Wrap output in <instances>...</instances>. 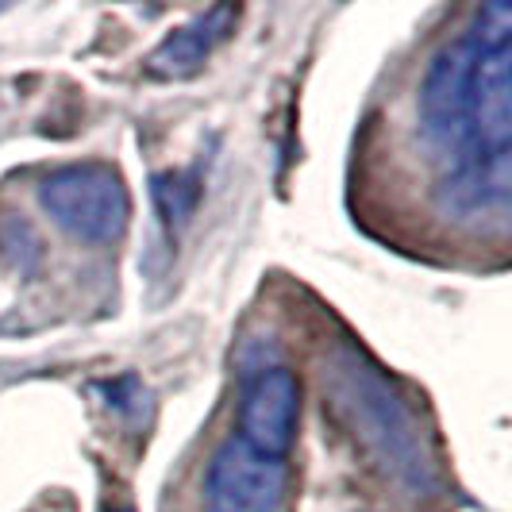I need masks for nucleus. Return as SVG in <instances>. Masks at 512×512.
I'll return each instance as SVG.
<instances>
[{
    "label": "nucleus",
    "instance_id": "obj_3",
    "mask_svg": "<svg viewBox=\"0 0 512 512\" xmlns=\"http://www.w3.org/2000/svg\"><path fill=\"white\" fill-rule=\"evenodd\" d=\"M289 489L285 459H270L239 436L224 439L208 462L205 509L208 512H278Z\"/></svg>",
    "mask_w": 512,
    "mask_h": 512
},
{
    "label": "nucleus",
    "instance_id": "obj_7",
    "mask_svg": "<svg viewBox=\"0 0 512 512\" xmlns=\"http://www.w3.org/2000/svg\"><path fill=\"white\" fill-rule=\"evenodd\" d=\"M201 205V170H170V174H158L154 178V208H158V220L162 228L170 231V239L178 235L189 216Z\"/></svg>",
    "mask_w": 512,
    "mask_h": 512
},
{
    "label": "nucleus",
    "instance_id": "obj_5",
    "mask_svg": "<svg viewBox=\"0 0 512 512\" xmlns=\"http://www.w3.org/2000/svg\"><path fill=\"white\" fill-rule=\"evenodd\" d=\"M301 424V382L285 366L258 370L239 393V439L270 459H285Z\"/></svg>",
    "mask_w": 512,
    "mask_h": 512
},
{
    "label": "nucleus",
    "instance_id": "obj_2",
    "mask_svg": "<svg viewBox=\"0 0 512 512\" xmlns=\"http://www.w3.org/2000/svg\"><path fill=\"white\" fill-rule=\"evenodd\" d=\"M39 205L81 243H120L131 224V193L116 166L70 162L39 181Z\"/></svg>",
    "mask_w": 512,
    "mask_h": 512
},
{
    "label": "nucleus",
    "instance_id": "obj_6",
    "mask_svg": "<svg viewBox=\"0 0 512 512\" xmlns=\"http://www.w3.org/2000/svg\"><path fill=\"white\" fill-rule=\"evenodd\" d=\"M239 24V8L231 4H216L197 12L193 20H185L181 27H174L147 58V70L162 81H181L193 77L197 70H205V62L220 51L231 39V31Z\"/></svg>",
    "mask_w": 512,
    "mask_h": 512
},
{
    "label": "nucleus",
    "instance_id": "obj_1",
    "mask_svg": "<svg viewBox=\"0 0 512 512\" xmlns=\"http://www.w3.org/2000/svg\"><path fill=\"white\" fill-rule=\"evenodd\" d=\"M466 35L474 39L466 131L459 158L443 174V193L462 216H501L512 185V8L505 0L486 4Z\"/></svg>",
    "mask_w": 512,
    "mask_h": 512
},
{
    "label": "nucleus",
    "instance_id": "obj_4",
    "mask_svg": "<svg viewBox=\"0 0 512 512\" xmlns=\"http://www.w3.org/2000/svg\"><path fill=\"white\" fill-rule=\"evenodd\" d=\"M470 70H474V39L462 35L455 43L439 47L420 85V128L447 166L459 158L462 131H466Z\"/></svg>",
    "mask_w": 512,
    "mask_h": 512
},
{
    "label": "nucleus",
    "instance_id": "obj_8",
    "mask_svg": "<svg viewBox=\"0 0 512 512\" xmlns=\"http://www.w3.org/2000/svg\"><path fill=\"white\" fill-rule=\"evenodd\" d=\"M27 512H74V505H70L62 493H47L43 501H35V505H31Z\"/></svg>",
    "mask_w": 512,
    "mask_h": 512
}]
</instances>
